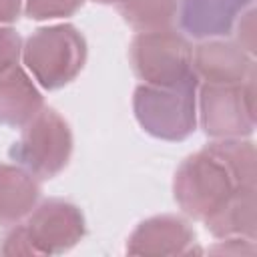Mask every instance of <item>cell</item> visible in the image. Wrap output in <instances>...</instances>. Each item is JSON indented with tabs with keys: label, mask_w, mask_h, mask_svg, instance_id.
Returning a JSON list of instances; mask_svg holds the SVG:
<instances>
[{
	"label": "cell",
	"mask_w": 257,
	"mask_h": 257,
	"mask_svg": "<svg viewBox=\"0 0 257 257\" xmlns=\"http://www.w3.org/2000/svg\"><path fill=\"white\" fill-rule=\"evenodd\" d=\"M40 195V185L34 175L22 167L0 165V227L14 225L30 215Z\"/></svg>",
	"instance_id": "cell-12"
},
{
	"label": "cell",
	"mask_w": 257,
	"mask_h": 257,
	"mask_svg": "<svg viewBox=\"0 0 257 257\" xmlns=\"http://www.w3.org/2000/svg\"><path fill=\"white\" fill-rule=\"evenodd\" d=\"M72 135L66 120L54 108H42L24 124L18 143L12 145L10 157L36 179H52L70 159Z\"/></svg>",
	"instance_id": "cell-4"
},
{
	"label": "cell",
	"mask_w": 257,
	"mask_h": 257,
	"mask_svg": "<svg viewBox=\"0 0 257 257\" xmlns=\"http://www.w3.org/2000/svg\"><path fill=\"white\" fill-rule=\"evenodd\" d=\"M253 68V56L233 40L207 38L193 50V72L199 82L239 84Z\"/></svg>",
	"instance_id": "cell-8"
},
{
	"label": "cell",
	"mask_w": 257,
	"mask_h": 257,
	"mask_svg": "<svg viewBox=\"0 0 257 257\" xmlns=\"http://www.w3.org/2000/svg\"><path fill=\"white\" fill-rule=\"evenodd\" d=\"M22 0H0V24L14 22L20 14Z\"/></svg>",
	"instance_id": "cell-20"
},
{
	"label": "cell",
	"mask_w": 257,
	"mask_h": 257,
	"mask_svg": "<svg viewBox=\"0 0 257 257\" xmlns=\"http://www.w3.org/2000/svg\"><path fill=\"white\" fill-rule=\"evenodd\" d=\"M128 54L135 74L145 84L177 86L197 80L193 72V48L173 28L139 32L131 42Z\"/></svg>",
	"instance_id": "cell-2"
},
{
	"label": "cell",
	"mask_w": 257,
	"mask_h": 257,
	"mask_svg": "<svg viewBox=\"0 0 257 257\" xmlns=\"http://www.w3.org/2000/svg\"><path fill=\"white\" fill-rule=\"evenodd\" d=\"M22 54L20 36L12 28L0 26V72L18 64V58Z\"/></svg>",
	"instance_id": "cell-17"
},
{
	"label": "cell",
	"mask_w": 257,
	"mask_h": 257,
	"mask_svg": "<svg viewBox=\"0 0 257 257\" xmlns=\"http://www.w3.org/2000/svg\"><path fill=\"white\" fill-rule=\"evenodd\" d=\"M118 12L128 26L139 32L171 28L177 20V0H120Z\"/></svg>",
	"instance_id": "cell-14"
},
{
	"label": "cell",
	"mask_w": 257,
	"mask_h": 257,
	"mask_svg": "<svg viewBox=\"0 0 257 257\" xmlns=\"http://www.w3.org/2000/svg\"><path fill=\"white\" fill-rule=\"evenodd\" d=\"M34 253H60L70 249L84 233V219L72 203L50 199L30 211L24 223Z\"/></svg>",
	"instance_id": "cell-7"
},
{
	"label": "cell",
	"mask_w": 257,
	"mask_h": 257,
	"mask_svg": "<svg viewBox=\"0 0 257 257\" xmlns=\"http://www.w3.org/2000/svg\"><path fill=\"white\" fill-rule=\"evenodd\" d=\"M84 0H26V14L34 20H48L74 14Z\"/></svg>",
	"instance_id": "cell-16"
},
{
	"label": "cell",
	"mask_w": 257,
	"mask_h": 257,
	"mask_svg": "<svg viewBox=\"0 0 257 257\" xmlns=\"http://www.w3.org/2000/svg\"><path fill=\"white\" fill-rule=\"evenodd\" d=\"M201 124L213 139H243L255 126V68L239 84H203Z\"/></svg>",
	"instance_id": "cell-6"
},
{
	"label": "cell",
	"mask_w": 257,
	"mask_h": 257,
	"mask_svg": "<svg viewBox=\"0 0 257 257\" xmlns=\"http://www.w3.org/2000/svg\"><path fill=\"white\" fill-rule=\"evenodd\" d=\"M0 253H6V255H36L32 245H30V239L26 235V229L24 225H16L14 229H10L2 239H0Z\"/></svg>",
	"instance_id": "cell-18"
},
{
	"label": "cell",
	"mask_w": 257,
	"mask_h": 257,
	"mask_svg": "<svg viewBox=\"0 0 257 257\" xmlns=\"http://www.w3.org/2000/svg\"><path fill=\"white\" fill-rule=\"evenodd\" d=\"M237 26V44L253 56L255 52V8L249 6L235 22Z\"/></svg>",
	"instance_id": "cell-19"
},
{
	"label": "cell",
	"mask_w": 257,
	"mask_h": 257,
	"mask_svg": "<svg viewBox=\"0 0 257 257\" xmlns=\"http://www.w3.org/2000/svg\"><path fill=\"white\" fill-rule=\"evenodd\" d=\"M42 108H44L42 94L18 64L0 72V122L2 124L24 126Z\"/></svg>",
	"instance_id": "cell-10"
},
{
	"label": "cell",
	"mask_w": 257,
	"mask_h": 257,
	"mask_svg": "<svg viewBox=\"0 0 257 257\" xmlns=\"http://www.w3.org/2000/svg\"><path fill=\"white\" fill-rule=\"evenodd\" d=\"M22 58L40 86L54 90L68 84L84 66V36L70 24L36 30L22 48Z\"/></svg>",
	"instance_id": "cell-1"
},
{
	"label": "cell",
	"mask_w": 257,
	"mask_h": 257,
	"mask_svg": "<svg viewBox=\"0 0 257 257\" xmlns=\"http://www.w3.org/2000/svg\"><path fill=\"white\" fill-rule=\"evenodd\" d=\"M96 2H100V4H112V2H116L118 4L120 0H96Z\"/></svg>",
	"instance_id": "cell-21"
},
{
	"label": "cell",
	"mask_w": 257,
	"mask_h": 257,
	"mask_svg": "<svg viewBox=\"0 0 257 257\" xmlns=\"http://www.w3.org/2000/svg\"><path fill=\"white\" fill-rule=\"evenodd\" d=\"M199 82L177 86L141 84L135 90L133 108L139 124L163 141H183L195 131V94Z\"/></svg>",
	"instance_id": "cell-3"
},
{
	"label": "cell",
	"mask_w": 257,
	"mask_h": 257,
	"mask_svg": "<svg viewBox=\"0 0 257 257\" xmlns=\"http://www.w3.org/2000/svg\"><path fill=\"white\" fill-rule=\"evenodd\" d=\"M205 149L223 163L239 187H255V147L251 141L219 139Z\"/></svg>",
	"instance_id": "cell-15"
},
{
	"label": "cell",
	"mask_w": 257,
	"mask_h": 257,
	"mask_svg": "<svg viewBox=\"0 0 257 257\" xmlns=\"http://www.w3.org/2000/svg\"><path fill=\"white\" fill-rule=\"evenodd\" d=\"M249 6H253V0H183L177 18L183 32L207 40L227 36Z\"/></svg>",
	"instance_id": "cell-9"
},
{
	"label": "cell",
	"mask_w": 257,
	"mask_h": 257,
	"mask_svg": "<svg viewBox=\"0 0 257 257\" xmlns=\"http://www.w3.org/2000/svg\"><path fill=\"white\" fill-rule=\"evenodd\" d=\"M195 241L193 229L179 217H153L139 225L131 237L128 253H187V245Z\"/></svg>",
	"instance_id": "cell-11"
},
{
	"label": "cell",
	"mask_w": 257,
	"mask_h": 257,
	"mask_svg": "<svg viewBox=\"0 0 257 257\" xmlns=\"http://www.w3.org/2000/svg\"><path fill=\"white\" fill-rule=\"evenodd\" d=\"M229 171L207 149L183 161L175 175V201L193 219L211 217L237 189Z\"/></svg>",
	"instance_id": "cell-5"
},
{
	"label": "cell",
	"mask_w": 257,
	"mask_h": 257,
	"mask_svg": "<svg viewBox=\"0 0 257 257\" xmlns=\"http://www.w3.org/2000/svg\"><path fill=\"white\" fill-rule=\"evenodd\" d=\"M205 223L215 237H245L255 241V187H237Z\"/></svg>",
	"instance_id": "cell-13"
}]
</instances>
